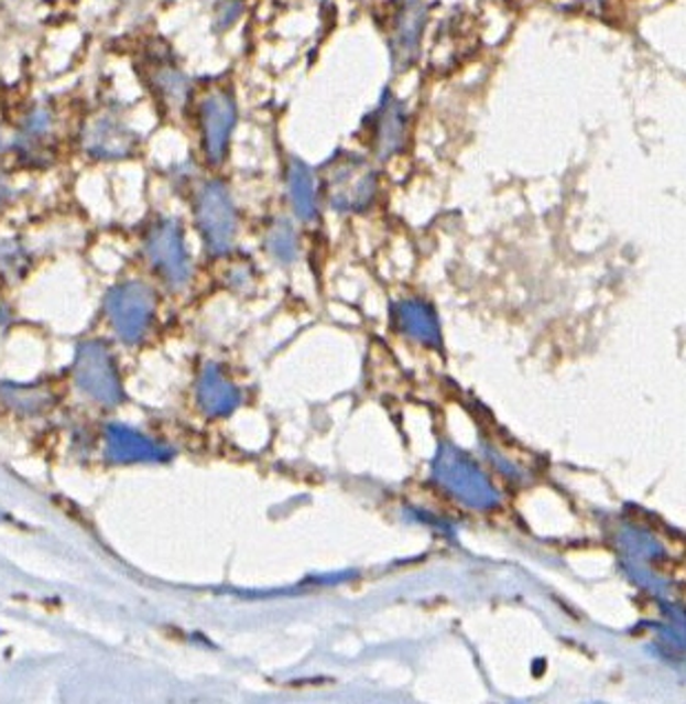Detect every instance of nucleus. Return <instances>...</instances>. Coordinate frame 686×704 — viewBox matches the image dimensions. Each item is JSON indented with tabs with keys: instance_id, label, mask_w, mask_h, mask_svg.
Instances as JSON below:
<instances>
[{
	"instance_id": "nucleus-14",
	"label": "nucleus",
	"mask_w": 686,
	"mask_h": 704,
	"mask_svg": "<svg viewBox=\"0 0 686 704\" xmlns=\"http://www.w3.org/2000/svg\"><path fill=\"white\" fill-rule=\"evenodd\" d=\"M400 323L406 327L409 334H414L418 338H425V340L438 338L436 323H434V318L429 316V312L423 305H414V303L404 305L400 310Z\"/></svg>"
},
{
	"instance_id": "nucleus-9",
	"label": "nucleus",
	"mask_w": 686,
	"mask_h": 704,
	"mask_svg": "<svg viewBox=\"0 0 686 704\" xmlns=\"http://www.w3.org/2000/svg\"><path fill=\"white\" fill-rule=\"evenodd\" d=\"M83 148L87 156L96 161H122L139 148V136L116 116L107 113L89 122L83 133Z\"/></svg>"
},
{
	"instance_id": "nucleus-4",
	"label": "nucleus",
	"mask_w": 686,
	"mask_h": 704,
	"mask_svg": "<svg viewBox=\"0 0 686 704\" xmlns=\"http://www.w3.org/2000/svg\"><path fill=\"white\" fill-rule=\"evenodd\" d=\"M238 120V105L229 89L209 91L198 107L200 148L205 161L216 167L227 159L229 140Z\"/></svg>"
},
{
	"instance_id": "nucleus-13",
	"label": "nucleus",
	"mask_w": 686,
	"mask_h": 704,
	"mask_svg": "<svg viewBox=\"0 0 686 704\" xmlns=\"http://www.w3.org/2000/svg\"><path fill=\"white\" fill-rule=\"evenodd\" d=\"M198 398L207 411L220 413V411H227L233 407L236 391L222 378L218 367H207L205 373L200 376V382H198Z\"/></svg>"
},
{
	"instance_id": "nucleus-15",
	"label": "nucleus",
	"mask_w": 686,
	"mask_h": 704,
	"mask_svg": "<svg viewBox=\"0 0 686 704\" xmlns=\"http://www.w3.org/2000/svg\"><path fill=\"white\" fill-rule=\"evenodd\" d=\"M3 321H6V307L0 305V323H3Z\"/></svg>"
},
{
	"instance_id": "nucleus-5",
	"label": "nucleus",
	"mask_w": 686,
	"mask_h": 704,
	"mask_svg": "<svg viewBox=\"0 0 686 704\" xmlns=\"http://www.w3.org/2000/svg\"><path fill=\"white\" fill-rule=\"evenodd\" d=\"M196 220L214 253L229 249L236 234V212L231 196L220 181H211L198 192Z\"/></svg>"
},
{
	"instance_id": "nucleus-16",
	"label": "nucleus",
	"mask_w": 686,
	"mask_h": 704,
	"mask_svg": "<svg viewBox=\"0 0 686 704\" xmlns=\"http://www.w3.org/2000/svg\"><path fill=\"white\" fill-rule=\"evenodd\" d=\"M0 201H3V187H0Z\"/></svg>"
},
{
	"instance_id": "nucleus-3",
	"label": "nucleus",
	"mask_w": 686,
	"mask_h": 704,
	"mask_svg": "<svg viewBox=\"0 0 686 704\" xmlns=\"http://www.w3.org/2000/svg\"><path fill=\"white\" fill-rule=\"evenodd\" d=\"M74 380L83 393L100 404H118L124 398L111 351L100 340H87L78 347Z\"/></svg>"
},
{
	"instance_id": "nucleus-12",
	"label": "nucleus",
	"mask_w": 686,
	"mask_h": 704,
	"mask_svg": "<svg viewBox=\"0 0 686 704\" xmlns=\"http://www.w3.org/2000/svg\"><path fill=\"white\" fill-rule=\"evenodd\" d=\"M287 181H290V192L296 205V212L303 218H314L316 216V187H314V176L307 163L301 159H290L287 165Z\"/></svg>"
},
{
	"instance_id": "nucleus-7",
	"label": "nucleus",
	"mask_w": 686,
	"mask_h": 704,
	"mask_svg": "<svg viewBox=\"0 0 686 704\" xmlns=\"http://www.w3.org/2000/svg\"><path fill=\"white\" fill-rule=\"evenodd\" d=\"M148 256L156 271L170 285H183L189 278V258L183 242V231L176 220L159 223L148 236Z\"/></svg>"
},
{
	"instance_id": "nucleus-10",
	"label": "nucleus",
	"mask_w": 686,
	"mask_h": 704,
	"mask_svg": "<svg viewBox=\"0 0 686 704\" xmlns=\"http://www.w3.org/2000/svg\"><path fill=\"white\" fill-rule=\"evenodd\" d=\"M107 438V461L116 465H127V463H163L172 458V452L152 438L143 436L141 432H135L124 425H109L105 430Z\"/></svg>"
},
{
	"instance_id": "nucleus-1",
	"label": "nucleus",
	"mask_w": 686,
	"mask_h": 704,
	"mask_svg": "<svg viewBox=\"0 0 686 704\" xmlns=\"http://www.w3.org/2000/svg\"><path fill=\"white\" fill-rule=\"evenodd\" d=\"M105 314L122 343H141L156 314V294L139 280L120 283L109 290L105 299Z\"/></svg>"
},
{
	"instance_id": "nucleus-11",
	"label": "nucleus",
	"mask_w": 686,
	"mask_h": 704,
	"mask_svg": "<svg viewBox=\"0 0 686 704\" xmlns=\"http://www.w3.org/2000/svg\"><path fill=\"white\" fill-rule=\"evenodd\" d=\"M148 83L152 91L156 94L159 102L167 111L183 109L189 98V80L187 76L170 61H156L148 69Z\"/></svg>"
},
{
	"instance_id": "nucleus-6",
	"label": "nucleus",
	"mask_w": 686,
	"mask_h": 704,
	"mask_svg": "<svg viewBox=\"0 0 686 704\" xmlns=\"http://www.w3.org/2000/svg\"><path fill=\"white\" fill-rule=\"evenodd\" d=\"M425 25L427 6L423 0H402L393 14L389 32V54L395 72H404L416 63Z\"/></svg>"
},
{
	"instance_id": "nucleus-2",
	"label": "nucleus",
	"mask_w": 686,
	"mask_h": 704,
	"mask_svg": "<svg viewBox=\"0 0 686 704\" xmlns=\"http://www.w3.org/2000/svg\"><path fill=\"white\" fill-rule=\"evenodd\" d=\"M325 187L336 209H360L375 192V172L353 152H336L325 163Z\"/></svg>"
},
{
	"instance_id": "nucleus-8",
	"label": "nucleus",
	"mask_w": 686,
	"mask_h": 704,
	"mask_svg": "<svg viewBox=\"0 0 686 704\" xmlns=\"http://www.w3.org/2000/svg\"><path fill=\"white\" fill-rule=\"evenodd\" d=\"M409 113L402 100L384 91L378 109L371 113V150L380 161L393 159L406 145Z\"/></svg>"
}]
</instances>
